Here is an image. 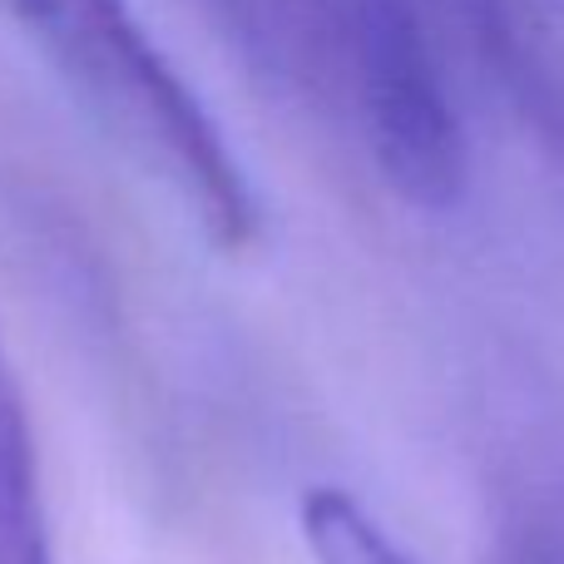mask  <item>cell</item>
I'll return each mask as SVG.
<instances>
[{
  "label": "cell",
  "instance_id": "277c9868",
  "mask_svg": "<svg viewBox=\"0 0 564 564\" xmlns=\"http://www.w3.org/2000/svg\"><path fill=\"white\" fill-rule=\"evenodd\" d=\"M228 30L278 75H322L332 0H208Z\"/></svg>",
  "mask_w": 564,
  "mask_h": 564
},
{
  "label": "cell",
  "instance_id": "3957f363",
  "mask_svg": "<svg viewBox=\"0 0 564 564\" xmlns=\"http://www.w3.org/2000/svg\"><path fill=\"white\" fill-rule=\"evenodd\" d=\"M0 564H59L25 387L0 337Z\"/></svg>",
  "mask_w": 564,
  "mask_h": 564
},
{
  "label": "cell",
  "instance_id": "6da1fadb",
  "mask_svg": "<svg viewBox=\"0 0 564 564\" xmlns=\"http://www.w3.org/2000/svg\"><path fill=\"white\" fill-rule=\"evenodd\" d=\"M0 10L99 124L174 188L208 243L224 253L253 243L263 208L248 169L129 0H0Z\"/></svg>",
  "mask_w": 564,
  "mask_h": 564
},
{
  "label": "cell",
  "instance_id": "5b68a950",
  "mask_svg": "<svg viewBox=\"0 0 564 564\" xmlns=\"http://www.w3.org/2000/svg\"><path fill=\"white\" fill-rule=\"evenodd\" d=\"M297 525L312 564H421L357 496L337 486H312L297 506Z\"/></svg>",
  "mask_w": 564,
  "mask_h": 564
},
{
  "label": "cell",
  "instance_id": "7a4b0ae2",
  "mask_svg": "<svg viewBox=\"0 0 564 564\" xmlns=\"http://www.w3.org/2000/svg\"><path fill=\"white\" fill-rule=\"evenodd\" d=\"M322 79L341 89L371 159L401 198L441 208L460 194V119L416 0H332Z\"/></svg>",
  "mask_w": 564,
  "mask_h": 564
}]
</instances>
